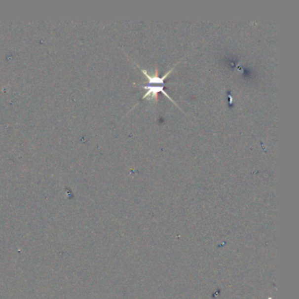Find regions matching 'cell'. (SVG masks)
<instances>
[{"label":"cell","mask_w":299,"mask_h":299,"mask_svg":"<svg viewBox=\"0 0 299 299\" xmlns=\"http://www.w3.org/2000/svg\"><path fill=\"white\" fill-rule=\"evenodd\" d=\"M177 65V64H176ZM175 65V66H176ZM174 66L173 68H171L170 70H169L168 72H166L164 75H162L161 77L159 76L158 75V70L157 69H155V71H154V74L152 75H149V73H148V71H145V70H143L142 69V73L144 74V75H146L147 78L149 79V81H150V83L149 84H159V85H164V80H165L167 77H168V75L174 71Z\"/></svg>","instance_id":"obj_2"},{"label":"cell","mask_w":299,"mask_h":299,"mask_svg":"<svg viewBox=\"0 0 299 299\" xmlns=\"http://www.w3.org/2000/svg\"><path fill=\"white\" fill-rule=\"evenodd\" d=\"M139 85L148 91L145 94L143 95L142 99H146L147 98H150V99H151V100H153L154 102H157L158 93H159V92H162V93L165 95L166 97H167L171 102H173L174 104H175V106L179 107L177 106V103L175 102L173 99L169 97V95L164 91V85H152V84H149V85H141V84H139ZM179 108H180V107H179Z\"/></svg>","instance_id":"obj_1"}]
</instances>
